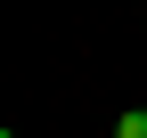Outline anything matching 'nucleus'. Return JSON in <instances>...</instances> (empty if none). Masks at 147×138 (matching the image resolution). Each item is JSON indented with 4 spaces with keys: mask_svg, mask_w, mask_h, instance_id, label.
<instances>
[{
    "mask_svg": "<svg viewBox=\"0 0 147 138\" xmlns=\"http://www.w3.org/2000/svg\"><path fill=\"white\" fill-rule=\"evenodd\" d=\"M115 138H147V106H131V114H123V122H115Z\"/></svg>",
    "mask_w": 147,
    "mask_h": 138,
    "instance_id": "nucleus-1",
    "label": "nucleus"
},
{
    "mask_svg": "<svg viewBox=\"0 0 147 138\" xmlns=\"http://www.w3.org/2000/svg\"><path fill=\"white\" fill-rule=\"evenodd\" d=\"M8 138H16V130H8Z\"/></svg>",
    "mask_w": 147,
    "mask_h": 138,
    "instance_id": "nucleus-2",
    "label": "nucleus"
}]
</instances>
